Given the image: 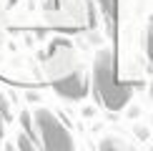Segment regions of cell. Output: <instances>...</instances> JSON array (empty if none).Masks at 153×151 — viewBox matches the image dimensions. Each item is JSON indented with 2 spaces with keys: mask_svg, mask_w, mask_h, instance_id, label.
Wrapping results in <instances>:
<instances>
[{
  "mask_svg": "<svg viewBox=\"0 0 153 151\" xmlns=\"http://www.w3.org/2000/svg\"><path fill=\"white\" fill-rule=\"evenodd\" d=\"M151 96H153V83H151Z\"/></svg>",
  "mask_w": 153,
  "mask_h": 151,
  "instance_id": "10",
  "label": "cell"
},
{
  "mask_svg": "<svg viewBox=\"0 0 153 151\" xmlns=\"http://www.w3.org/2000/svg\"><path fill=\"white\" fill-rule=\"evenodd\" d=\"M93 88L108 111H123L133 101V83L118 81L116 55L111 48H100L93 58Z\"/></svg>",
  "mask_w": 153,
  "mask_h": 151,
  "instance_id": "1",
  "label": "cell"
},
{
  "mask_svg": "<svg viewBox=\"0 0 153 151\" xmlns=\"http://www.w3.org/2000/svg\"><path fill=\"white\" fill-rule=\"evenodd\" d=\"M33 123H35L38 136H40V146L43 149H48V151H71V149H75L73 134L68 131V126L50 108L38 106L33 111Z\"/></svg>",
  "mask_w": 153,
  "mask_h": 151,
  "instance_id": "2",
  "label": "cell"
},
{
  "mask_svg": "<svg viewBox=\"0 0 153 151\" xmlns=\"http://www.w3.org/2000/svg\"><path fill=\"white\" fill-rule=\"evenodd\" d=\"M3 126H5V118L0 116V144H3V134H5V131H3Z\"/></svg>",
  "mask_w": 153,
  "mask_h": 151,
  "instance_id": "9",
  "label": "cell"
},
{
  "mask_svg": "<svg viewBox=\"0 0 153 151\" xmlns=\"http://www.w3.org/2000/svg\"><path fill=\"white\" fill-rule=\"evenodd\" d=\"M98 3H100V8H103V13H105L108 25L113 28V23H116V15H118V0H98Z\"/></svg>",
  "mask_w": 153,
  "mask_h": 151,
  "instance_id": "4",
  "label": "cell"
},
{
  "mask_svg": "<svg viewBox=\"0 0 153 151\" xmlns=\"http://www.w3.org/2000/svg\"><path fill=\"white\" fill-rule=\"evenodd\" d=\"M98 149H103V151H111V149H131V144H128V141H123V138L108 136V138H103V141L98 144Z\"/></svg>",
  "mask_w": 153,
  "mask_h": 151,
  "instance_id": "5",
  "label": "cell"
},
{
  "mask_svg": "<svg viewBox=\"0 0 153 151\" xmlns=\"http://www.w3.org/2000/svg\"><path fill=\"white\" fill-rule=\"evenodd\" d=\"M0 116H3L5 121H13V106H10V101L5 98L3 91H0Z\"/></svg>",
  "mask_w": 153,
  "mask_h": 151,
  "instance_id": "7",
  "label": "cell"
},
{
  "mask_svg": "<svg viewBox=\"0 0 153 151\" xmlns=\"http://www.w3.org/2000/svg\"><path fill=\"white\" fill-rule=\"evenodd\" d=\"M40 144L35 141V138H30V134L28 131H23L20 136H18V149H23V151H35Z\"/></svg>",
  "mask_w": 153,
  "mask_h": 151,
  "instance_id": "6",
  "label": "cell"
},
{
  "mask_svg": "<svg viewBox=\"0 0 153 151\" xmlns=\"http://www.w3.org/2000/svg\"><path fill=\"white\" fill-rule=\"evenodd\" d=\"M53 88L55 93L68 101H80L88 96V78L85 73L80 71V68H75V71H65L63 76H58V78L53 81Z\"/></svg>",
  "mask_w": 153,
  "mask_h": 151,
  "instance_id": "3",
  "label": "cell"
},
{
  "mask_svg": "<svg viewBox=\"0 0 153 151\" xmlns=\"http://www.w3.org/2000/svg\"><path fill=\"white\" fill-rule=\"evenodd\" d=\"M146 55L153 66V23H148V28H146Z\"/></svg>",
  "mask_w": 153,
  "mask_h": 151,
  "instance_id": "8",
  "label": "cell"
}]
</instances>
